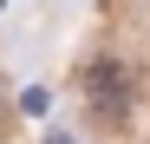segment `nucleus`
<instances>
[{
  "label": "nucleus",
  "mask_w": 150,
  "mask_h": 144,
  "mask_svg": "<svg viewBox=\"0 0 150 144\" xmlns=\"http://www.w3.org/2000/svg\"><path fill=\"white\" fill-rule=\"evenodd\" d=\"M85 98L98 118H124V72L105 59V66H91V79H85Z\"/></svg>",
  "instance_id": "obj_1"
}]
</instances>
